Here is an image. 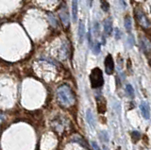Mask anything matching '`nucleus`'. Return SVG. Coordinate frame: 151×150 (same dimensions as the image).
<instances>
[{
	"mask_svg": "<svg viewBox=\"0 0 151 150\" xmlns=\"http://www.w3.org/2000/svg\"><path fill=\"white\" fill-rule=\"evenodd\" d=\"M57 97L61 106L65 108L72 107L76 103L75 93L68 85H61L57 90Z\"/></svg>",
	"mask_w": 151,
	"mask_h": 150,
	"instance_id": "f257e3e1",
	"label": "nucleus"
},
{
	"mask_svg": "<svg viewBox=\"0 0 151 150\" xmlns=\"http://www.w3.org/2000/svg\"><path fill=\"white\" fill-rule=\"evenodd\" d=\"M90 81H91V86L93 89H97L103 86L104 84V78L103 73L100 68L96 67L92 70L90 74Z\"/></svg>",
	"mask_w": 151,
	"mask_h": 150,
	"instance_id": "f03ea898",
	"label": "nucleus"
},
{
	"mask_svg": "<svg viewBox=\"0 0 151 150\" xmlns=\"http://www.w3.org/2000/svg\"><path fill=\"white\" fill-rule=\"evenodd\" d=\"M134 13H135L136 20L139 23V25L142 27H144V29H149L151 27V23L148 20V18L146 17V15L144 13V11H142L140 8H136Z\"/></svg>",
	"mask_w": 151,
	"mask_h": 150,
	"instance_id": "7ed1b4c3",
	"label": "nucleus"
},
{
	"mask_svg": "<svg viewBox=\"0 0 151 150\" xmlns=\"http://www.w3.org/2000/svg\"><path fill=\"white\" fill-rule=\"evenodd\" d=\"M105 71L108 75H112L114 71V60L111 54H109L105 59Z\"/></svg>",
	"mask_w": 151,
	"mask_h": 150,
	"instance_id": "20e7f679",
	"label": "nucleus"
},
{
	"mask_svg": "<svg viewBox=\"0 0 151 150\" xmlns=\"http://www.w3.org/2000/svg\"><path fill=\"white\" fill-rule=\"evenodd\" d=\"M59 14H60V20H61V22H63V26L65 27H67L69 26V21H70V19H69V12H68L67 8H66L65 5H63V7L60 8Z\"/></svg>",
	"mask_w": 151,
	"mask_h": 150,
	"instance_id": "39448f33",
	"label": "nucleus"
},
{
	"mask_svg": "<svg viewBox=\"0 0 151 150\" xmlns=\"http://www.w3.org/2000/svg\"><path fill=\"white\" fill-rule=\"evenodd\" d=\"M140 109L142 111V114H143L144 118L145 119H149L150 118V108L149 105L146 103L145 101H143L140 105Z\"/></svg>",
	"mask_w": 151,
	"mask_h": 150,
	"instance_id": "423d86ee",
	"label": "nucleus"
},
{
	"mask_svg": "<svg viewBox=\"0 0 151 150\" xmlns=\"http://www.w3.org/2000/svg\"><path fill=\"white\" fill-rule=\"evenodd\" d=\"M96 102H97L98 112L99 113H104V112L106 111V100L101 96V97L96 98Z\"/></svg>",
	"mask_w": 151,
	"mask_h": 150,
	"instance_id": "0eeeda50",
	"label": "nucleus"
},
{
	"mask_svg": "<svg viewBox=\"0 0 151 150\" xmlns=\"http://www.w3.org/2000/svg\"><path fill=\"white\" fill-rule=\"evenodd\" d=\"M140 43H141L142 48H143V50L145 51V53H148L149 51L151 50V44H150V42L146 38H145V37H141Z\"/></svg>",
	"mask_w": 151,
	"mask_h": 150,
	"instance_id": "6e6552de",
	"label": "nucleus"
},
{
	"mask_svg": "<svg viewBox=\"0 0 151 150\" xmlns=\"http://www.w3.org/2000/svg\"><path fill=\"white\" fill-rule=\"evenodd\" d=\"M104 30H105L106 35L110 36L112 32V22L111 18H108L104 22Z\"/></svg>",
	"mask_w": 151,
	"mask_h": 150,
	"instance_id": "1a4fd4ad",
	"label": "nucleus"
},
{
	"mask_svg": "<svg viewBox=\"0 0 151 150\" xmlns=\"http://www.w3.org/2000/svg\"><path fill=\"white\" fill-rule=\"evenodd\" d=\"M78 34V40H79V43L81 44L82 42H83L84 37H85V26H84V23H83L82 21H79Z\"/></svg>",
	"mask_w": 151,
	"mask_h": 150,
	"instance_id": "9d476101",
	"label": "nucleus"
},
{
	"mask_svg": "<svg viewBox=\"0 0 151 150\" xmlns=\"http://www.w3.org/2000/svg\"><path fill=\"white\" fill-rule=\"evenodd\" d=\"M72 15H73V21L77 22V19H78V0H72Z\"/></svg>",
	"mask_w": 151,
	"mask_h": 150,
	"instance_id": "9b49d317",
	"label": "nucleus"
},
{
	"mask_svg": "<svg viewBox=\"0 0 151 150\" xmlns=\"http://www.w3.org/2000/svg\"><path fill=\"white\" fill-rule=\"evenodd\" d=\"M86 119H87V122L90 124V126H93L94 128V126H96V123H94V118H93V115L92 113V111L91 110H88L87 112H86Z\"/></svg>",
	"mask_w": 151,
	"mask_h": 150,
	"instance_id": "f8f14e48",
	"label": "nucleus"
},
{
	"mask_svg": "<svg viewBox=\"0 0 151 150\" xmlns=\"http://www.w3.org/2000/svg\"><path fill=\"white\" fill-rule=\"evenodd\" d=\"M124 22H125V27L127 32H130L131 31V29H132V22H131V17L129 15H126L125 16V19H124Z\"/></svg>",
	"mask_w": 151,
	"mask_h": 150,
	"instance_id": "ddd939ff",
	"label": "nucleus"
},
{
	"mask_svg": "<svg viewBox=\"0 0 151 150\" xmlns=\"http://www.w3.org/2000/svg\"><path fill=\"white\" fill-rule=\"evenodd\" d=\"M73 141L74 142H76V143H78V144H79L80 145H81L82 147H84V148H86V149H88L89 147L86 145V142L80 137V136H75V137L73 138Z\"/></svg>",
	"mask_w": 151,
	"mask_h": 150,
	"instance_id": "4468645a",
	"label": "nucleus"
},
{
	"mask_svg": "<svg viewBox=\"0 0 151 150\" xmlns=\"http://www.w3.org/2000/svg\"><path fill=\"white\" fill-rule=\"evenodd\" d=\"M126 91H127V95H129V97H131V98L134 97V90H133V87H132L131 85H129H129H127Z\"/></svg>",
	"mask_w": 151,
	"mask_h": 150,
	"instance_id": "2eb2a0df",
	"label": "nucleus"
},
{
	"mask_svg": "<svg viewBox=\"0 0 151 150\" xmlns=\"http://www.w3.org/2000/svg\"><path fill=\"white\" fill-rule=\"evenodd\" d=\"M100 5H101V9L104 11H109L110 5H109V3L106 1V0H100Z\"/></svg>",
	"mask_w": 151,
	"mask_h": 150,
	"instance_id": "dca6fc26",
	"label": "nucleus"
},
{
	"mask_svg": "<svg viewBox=\"0 0 151 150\" xmlns=\"http://www.w3.org/2000/svg\"><path fill=\"white\" fill-rule=\"evenodd\" d=\"M47 15H48V19L51 23V25L53 26V27H57L58 26V22H57L56 20V18L51 14V13H47Z\"/></svg>",
	"mask_w": 151,
	"mask_h": 150,
	"instance_id": "f3484780",
	"label": "nucleus"
},
{
	"mask_svg": "<svg viewBox=\"0 0 151 150\" xmlns=\"http://www.w3.org/2000/svg\"><path fill=\"white\" fill-rule=\"evenodd\" d=\"M93 47H92V49H93V52L96 54V55H97V54H99L100 53V44L99 43H96V44H93V45H92Z\"/></svg>",
	"mask_w": 151,
	"mask_h": 150,
	"instance_id": "a211bd4d",
	"label": "nucleus"
},
{
	"mask_svg": "<svg viewBox=\"0 0 151 150\" xmlns=\"http://www.w3.org/2000/svg\"><path fill=\"white\" fill-rule=\"evenodd\" d=\"M131 137H132V140H133V142H137L138 140H140L141 134L138 132V131H132V132H131Z\"/></svg>",
	"mask_w": 151,
	"mask_h": 150,
	"instance_id": "6ab92c4d",
	"label": "nucleus"
},
{
	"mask_svg": "<svg viewBox=\"0 0 151 150\" xmlns=\"http://www.w3.org/2000/svg\"><path fill=\"white\" fill-rule=\"evenodd\" d=\"M100 139L102 141H104V142H108V141H109L108 134L105 132V131H102V132H100Z\"/></svg>",
	"mask_w": 151,
	"mask_h": 150,
	"instance_id": "aec40b11",
	"label": "nucleus"
},
{
	"mask_svg": "<svg viewBox=\"0 0 151 150\" xmlns=\"http://www.w3.org/2000/svg\"><path fill=\"white\" fill-rule=\"evenodd\" d=\"M133 37L132 36H130V37H129L127 38V43H129V47H132L133 46Z\"/></svg>",
	"mask_w": 151,
	"mask_h": 150,
	"instance_id": "412c9836",
	"label": "nucleus"
},
{
	"mask_svg": "<svg viewBox=\"0 0 151 150\" xmlns=\"http://www.w3.org/2000/svg\"><path fill=\"white\" fill-rule=\"evenodd\" d=\"M121 38V32L118 29H115V39L119 40Z\"/></svg>",
	"mask_w": 151,
	"mask_h": 150,
	"instance_id": "4be33fe9",
	"label": "nucleus"
},
{
	"mask_svg": "<svg viewBox=\"0 0 151 150\" xmlns=\"http://www.w3.org/2000/svg\"><path fill=\"white\" fill-rule=\"evenodd\" d=\"M92 145H93V147L94 149H99V147L97 146V144H96V142H92Z\"/></svg>",
	"mask_w": 151,
	"mask_h": 150,
	"instance_id": "5701e85b",
	"label": "nucleus"
},
{
	"mask_svg": "<svg viewBox=\"0 0 151 150\" xmlns=\"http://www.w3.org/2000/svg\"><path fill=\"white\" fill-rule=\"evenodd\" d=\"M120 1V3H121V5L124 7V8H126L127 7V4H126V2H125V0H119Z\"/></svg>",
	"mask_w": 151,
	"mask_h": 150,
	"instance_id": "b1692460",
	"label": "nucleus"
},
{
	"mask_svg": "<svg viewBox=\"0 0 151 150\" xmlns=\"http://www.w3.org/2000/svg\"><path fill=\"white\" fill-rule=\"evenodd\" d=\"M3 120V117L2 116H0V123H1V121Z\"/></svg>",
	"mask_w": 151,
	"mask_h": 150,
	"instance_id": "393cba45",
	"label": "nucleus"
},
{
	"mask_svg": "<svg viewBox=\"0 0 151 150\" xmlns=\"http://www.w3.org/2000/svg\"><path fill=\"white\" fill-rule=\"evenodd\" d=\"M150 63H151V62H150Z\"/></svg>",
	"mask_w": 151,
	"mask_h": 150,
	"instance_id": "a878e982",
	"label": "nucleus"
}]
</instances>
